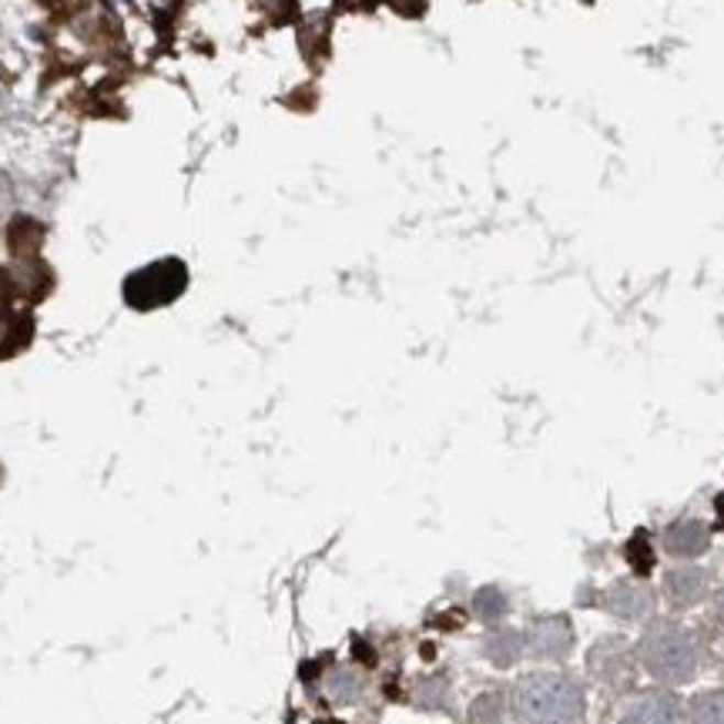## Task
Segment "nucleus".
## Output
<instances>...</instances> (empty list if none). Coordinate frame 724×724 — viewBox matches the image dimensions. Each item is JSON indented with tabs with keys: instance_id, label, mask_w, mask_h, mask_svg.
<instances>
[{
	"instance_id": "f257e3e1",
	"label": "nucleus",
	"mask_w": 724,
	"mask_h": 724,
	"mask_svg": "<svg viewBox=\"0 0 724 724\" xmlns=\"http://www.w3.org/2000/svg\"><path fill=\"white\" fill-rule=\"evenodd\" d=\"M644 671L661 684H688L698 674V647L678 621H655L637 640Z\"/></svg>"
},
{
	"instance_id": "f03ea898",
	"label": "nucleus",
	"mask_w": 724,
	"mask_h": 724,
	"mask_svg": "<svg viewBox=\"0 0 724 724\" xmlns=\"http://www.w3.org/2000/svg\"><path fill=\"white\" fill-rule=\"evenodd\" d=\"M514 707L527 724H577L584 714V691L567 674L537 671L517 684Z\"/></svg>"
},
{
	"instance_id": "7ed1b4c3",
	"label": "nucleus",
	"mask_w": 724,
	"mask_h": 724,
	"mask_svg": "<svg viewBox=\"0 0 724 724\" xmlns=\"http://www.w3.org/2000/svg\"><path fill=\"white\" fill-rule=\"evenodd\" d=\"M188 285V268L182 259H158L124 278V303L138 312L172 306Z\"/></svg>"
},
{
	"instance_id": "20e7f679",
	"label": "nucleus",
	"mask_w": 724,
	"mask_h": 724,
	"mask_svg": "<svg viewBox=\"0 0 724 724\" xmlns=\"http://www.w3.org/2000/svg\"><path fill=\"white\" fill-rule=\"evenodd\" d=\"M570 644H573V627L567 617H537L527 634H524V650L534 658H567L570 655Z\"/></svg>"
},
{
	"instance_id": "39448f33",
	"label": "nucleus",
	"mask_w": 724,
	"mask_h": 724,
	"mask_svg": "<svg viewBox=\"0 0 724 724\" xmlns=\"http://www.w3.org/2000/svg\"><path fill=\"white\" fill-rule=\"evenodd\" d=\"M604 607H607L611 617L627 621V624H637V621L655 617L658 597H655V591L644 588V584H637V581H621V584H614V588L604 594Z\"/></svg>"
},
{
	"instance_id": "423d86ee",
	"label": "nucleus",
	"mask_w": 724,
	"mask_h": 724,
	"mask_svg": "<svg viewBox=\"0 0 724 724\" xmlns=\"http://www.w3.org/2000/svg\"><path fill=\"white\" fill-rule=\"evenodd\" d=\"M711 588V577L704 567L698 563H681V567H671L665 573V597L674 611H684V607H694L704 601Z\"/></svg>"
},
{
	"instance_id": "0eeeda50",
	"label": "nucleus",
	"mask_w": 724,
	"mask_h": 724,
	"mask_svg": "<svg viewBox=\"0 0 724 724\" xmlns=\"http://www.w3.org/2000/svg\"><path fill=\"white\" fill-rule=\"evenodd\" d=\"M621 724H684V711H681V704H678L674 694L655 691V694L637 698V701L624 711Z\"/></svg>"
},
{
	"instance_id": "6e6552de",
	"label": "nucleus",
	"mask_w": 724,
	"mask_h": 724,
	"mask_svg": "<svg viewBox=\"0 0 724 724\" xmlns=\"http://www.w3.org/2000/svg\"><path fill=\"white\" fill-rule=\"evenodd\" d=\"M711 547V534L701 520H678L665 530V550L681 560H694Z\"/></svg>"
},
{
	"instance_id": "1a4fd4ad",
	"label": "nucleus",
	"mask_w": 724,
	"mask_h": 724,
	"mask_svg": "<svg viewBox=\"0 0 724 724\" xmlns=\"http://www.w3.org/2000/svg\"><path fill=\"white\" fill-rule=\"evenodd\" d=\"M41 245H44V226L37 219H31V215H18V219L11 222L8 229V249L14 259L21 262H31L41 255Z\"/></svg>"
},
{
	"instance_id": "9d476101",
	"label": "nucleus",
	"mask_w": 724,
	"mask_h": 724,
	"mask_svg": "<svg viewBox=\"0 0 724 724\" xmlns=\"http://www.w3.org/2000/svg\"><path fill=\"white\" fill-rule=\"evenodd\" d=\"M483 650H486V658H490L496 668H511V665H517V661L524 658V634H517V630H511V627L493 630V634L486 637Z\"/></svg>"
},
{
	"instance_id": "9b49d317",
	"label": "nucleus",
	"mask_w": 724,
	"mask_h": 724,
	"mask_svg": "<svg viewBox=\"0 0 724 724\" xmlns=\"http://www.w3.org/2000/svg\"><path fill=\"white\" fill-rule=\"evenodd\" d=\"M329 31H332V21L329 18H309L303 21L299 28V47L306 54L309 64H319L322 57H329Z\"/></svg>"
},
{
	"instance_id": "f8f14e48",
	"label": "nucleus",
	"mask_w": 724,
	"mask_h": 724,
	"mask_svg": "<svg viewBox=\"0 0 724 724\" xmlns=\"http://www.w3.org/2000/svg\"><path fill=\"white\" fill-rule=\"evenodd\" d=\"M34 339V319L31 316H11L4 319V332H0V359H11L24 352Z\"/></svg>"
},
{
	"instance_id": "ddd939ff",
	"label": "nucleus",
	"mask_w": 724,
	"mask_h": 724,
	"mask_svg": "<svg viewBox=\"0 0 724 724\" xmlns=\"http://www.w3.org/2000/svg\"><path fill=\"white\" fill-rule=\"evenodd\" d=\"M688 724H724V694H698L688 707Z\"/></svg>"
},
{
	"instance_id": "4468645a",
	"label": "nucleus",
	"mask_w": 724,
	"mask_h": 724,
	"mask_svg": "<svg viewBox=\"0 0 724 724\" xmlns=\"http://www.w3.org/2000/svg\"><path fill=\"white\" fill-rule=\"evenodd\" d=\"M506 594L500 591V588H483V591H476V597H473V611H476V617L483 621V624H496V621H503V614H506Z\"/></svg>"
},
{
	"instance_id": "2eb2a0df",
	"label": "nucleus",
	"mask_w": 724,
	"mask_h": 724,
	"mask_svg": "<svg viewBox=\"0 0 724 724\" xmlns=\"http://www.w3.org/2000/svg\"><path fill=\"white\" fill-rule=\"evenodd\" d=\"M329 694H332L339 704H352V701L362 694V674H355V671H349V668L332 671V678H329Z\"/></svg>"
},
{
	"instance_id": "dca6fc26",
	"label": "nucleus",
	"mask_w": 724,
	"mask_h": 724,
	"mask_svg": "<svg viewBox=\"0 0 724 724\" xmlns=\"http://www.w3.org/2000/svg\"><path fill=\"white\" fill-rule=\"evenodd\" d=\"M14 299H18V282L8 268H0V322L11 319Z\"/></svg>"
},
{
	"instance_id": "f3484780",
	"label": "nucleus",
	"mask_w": 724,
	"mask_h": 724,
	"mask_svg": "<svg viewBox=\"0 0 724 724\" xmlns=\"http://www.w3.org/2000/svg\"><path fill=\"white\" fill-rule=\"evenodd\" d=\"M496 717H500V698H496V694H486V698H480V701L473 704V721H480V724H496Z\"/></svg>"
},
{
	"instance_id": "a211bd4d",
	"label": "nucleus",
	"mask_w": 724,
	"mask_h": 724,
	"mask_svg": "<svg viewBox=\"0 0 724 724\" xmlns=\"http://www.w3.org/2000/svg\"><path fill=\"white\" fill-rule=\"evenodd\" d=\"M383 4H390L403 18H423L426 14V0H383Z\"/></svg>"
},
{
	"instance_id": "6ab92c4d",
	"label": "nucleus",
	"mask_w": 724,
	"mask_h": 724,
	"mask_svg": "<svg viewBox=\"0 0 724 724\" xmlns=\"http://www.w3.org/2000/svg\"><path fill=\"white\" fill-rule=\"evenodd\" d=\"M440 698H443V681H426L419 688V701L423 704H440Z\"/></svg>"
},
{
	"instance_id": "aec40b11",
	"label": "nucleus",
	"mask_w": 724,
	"mask_h": 724,
	"mask_svg": "<svg viewBox=\"0 0 724 724\" xmlns=\"http://www.w3.org/2000/svg\"><path fill=\"white\" fill-rule=\"evenodd\" d=\"M717 621H721V627H724V594H721V601H717Z\"/></svg>"
},
{
	"instance_id": "412c9836",
	"label": "nucleus",
	"mask_w": 724,
	"mask_h": 724,
	"mask_svg": "<svg viewBox=\"0 0 724 724\" xmlns=\"http://www.w3.org/2000/svg\"><path fill=\"white\" fill-rule=\"evenodd\" d=\"M584 4H591V0H584Z\"/></svg>"
}]
</instances>
